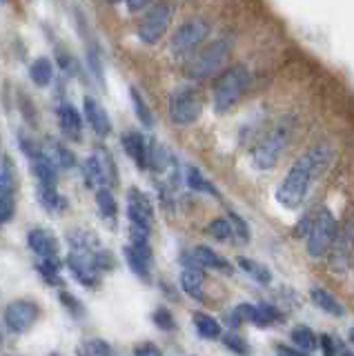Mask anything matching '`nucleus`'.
<instances>
[{"label":"nucleus","instance_id":"nucleus-1","mask_svg":"<svg viewBox=\"0 0 354 356\" xmlns=\"http://www.w3.org/2000/svg\"><path fill=\"white\" fill-rule=\"evenodd\" d=\"M332 161V152L328 145H316V147L307 149L303 156H298L296 163L290 167V172L285 174V178L276 187V200L285 209H298L303 205V200L307 196V189L312 185V181L323 174V170Z\"/></svg>","mask_w":354,"mask_h":356},{"label":"nucleus","instance_id":"nucleus-2","mask_svg":"<svg viewBox=\"0 0 354 356\" xmlns=\"http://www.w3.org/2000/svg\"><path fill=\"white\" fill-rule=\"evenodd\" d=\"M292 129H294L292 116H285L276 122L268 136L254 147V152H252L254 167H259V170H272V167L276 165V161L281 159V154L285 152L287 143H290Z\"/></svg>","mask_w":354,"mask_h":356},{"label":"nucleus","instance_id":"nucleus-3","mask_svg":"<svg viewBox=\"0 0 354 356\" xmlns=\"http://www.w3.org/2000/svg\"><path fill=\"white\" fill-rule=\"evenodd\" d=\"M232 44L225 38H218L214 42H209L207 47H203L196 56H192L190 63L185 65V74L192 81H205L216 74L223 72V67L230 58Z\"/></svg>","mask_w":354,"mask_h":356},{"label":"nucleus","instance_id":"nucleus-4","mask_svg":"<svg viewBox=\"0 0 354 356\" xmlns=\"http://www.w3.org/2000/svg\"><path fill=\"white\" fill-rule=\"evenodd\" d=\"M250 81V74L246 67H232L223 74H218L214 81V111L216 114H225L232 107L239 103Z\"/></svg>","mask_w":354,"mask_h":356},{"label":"nucleus","instance_id":"nucleus-5","mask_svg":"<svg viewBox=\"0 0 354 356\" xmlns=\"http://www.w3.org/2000/svg\"><path fill=\"white\" fill-rule=\"evenodd\" d=\"M201 109H203L201 94H198L196 89L190 85L174 89V92L170 94L168 114H170V120L174 122V125H179V127L192 125V122H196L198 116H201Z\"/></svg>","mask_w":354,"mask_h":356},{"label":"nucleus","instance_id":"nucleus-6","mask_svg":"<svg viewBox=\"0 0 354 356\" xmlns=\"http://www.w3.org/2000/svg\"><path fill=\"white\" fill-rule=\"evenodd\" d=\"M103 248V245H101ZM79 250V248H72L70 256H67V267L72 276L79 281L83 287H90V289H96L103 281V267L98 265L96 261V252L101 250Z\"/></svg>","mask_w":354,"mask_h":356},{"label":"nucleus","instance_id":"nucleus-7","mask_svg":"<svg viewBox=\"0 0 354 356\" xmlns=\"http://www.w3.org/2000/svg\"><path fill=\"white\" fill-rule=\"evenodd\" d=\"M337 232H339V227H337L335 216H332L328 209H321L314 216L312 227L307 232V254L312 256V259L325 256L332 248V243L337 238Z\"/></svg>","mask_w":354,"mask_h":356},{"label":"nucleus","instance_id":"nucleus-8","mask_svg":"<svg viewBox=\"0 0 354 356\" xmlns=\"http://www.w3.org/2000/svg\"><path fill=\"white\" fill-rule=\"evenodd\" d=\"M38 318H40V307L36 300H29V298L12 300V303L5 307V314H3L5 327L14 334H27L36 325Z\"/></svg>","mask_w":354,"mask_h":356},{"label":"nucleus","instance_id":"nucleus-9","mask_svg":"<svg viewBox=\"0 0 354 356\" xmlns=\"http://www.w3.org/2000/svg\"><path fill=\"white\" fill-rule=\"evenodd\" d=\"M172 20V5L170 3H156L145 11V16L138 22V38L145 44H156Z\"/></svg>","mask_w":354,"mask_h":356},{"label":"nucleus","instance_id":"nucleus-10","mask_svg":"<svg viewBox=\"0 0 354 356\" xmlns=\"http://www.w3.org/2000/svg\"><path fill=\"white\" fill-rule=\"evenodd\" d=\"M209 33V25L203 18H192L183 22V25L174 31V36L170 40V51L174 56H185L190 54L194 47H198Z\"/></svg>","mask_w":354,"mask_h":356},{"label":"nucleus","instance_id":"nucleus-11","mask_svg":"<svg viewBox=\"0 0 354 356\" xmlns=\"http://www.w3.org/2000/svg\"><path fill=\"white\" fill-rule=\"evenodd\" d=\"M352 261H354V222L350 220L337 232V238L328 252V263L330 270L339 274L346 272Z\"/></svg>","mask_w":354,"mask_h":356},{"label":"nucleus","instance_id":"nucleus-12","mask_svg":"<svg viewBox=\"0 0 354 356\" xmlns=\"http://www.w3.org/2000/svg\"><path fill=\"white\" fill-rule=\"evenodd\" d=\"M127 218L129 222H134V225L152 229V222H154L152 200L147 194H143L136 187H131L127 192Z\"/></svg>","mask_w":354,"mask_h":356},{"label":"nucleus","instance_id":"nucleus-13","mask_svg":"<svg viewBox=\"0 0 354 356\" xmlns=\"http://www.w3.org/2000/svg\"><path fill=\"white\" fill-rule=\"evenodd\" d=\"M123 256L127 261V267L131 272H134V276H138L140 281L150 283L152 281V248L150 245H143V248H138V245H125L123 248Z\"/></svg>","mask_w":354,"mask_h":356},{"label":"nucleus","instance_id":"nucleus-14","mask_svg":"<svg viewBox=\"0 0 354 356\" xmlns=\"http://www.w3.org/2000/svg\"><path fill=\"white\" fill-rule=\"evenodd\" d=\"M27 245L38 259H58V252H61L58 238L47 229H42V227L29 229L27 232Z\"/></svg>","mask_w":354,"mask_h":356},{"label":"nucleus","instance_id":"nucleus-15","mask_svg":"<svg viewBox=\"0 0 354 356\" xmlns=\"http://www.w3.org/2000/svg\"><path fill=\"white\" fill-rule=\"evenodd\" d=\"M83 111H85V118H87V122H90V127L94 129L96 136L105 138L112 134V120H109L107 111L101 107V103H98L96 98L85 96L83 98Z\"/></svg>","mask_w":354,"mask_h":356},{"label":"nucleus","instance_id":"nucleus-16","mask_svg":"<svg viewBox=\"0 0 354 356\" xmlns=\"http://www.w3.org/2000/svg\"><path fill=\"white\" fill-rule=\"evenodd\" d=\"M120 143H123L125 154L136 163L138 170H147V167H150V163H147L150 143L145 140V136L138 134V131H125L123 136H120Z\"/></svg>","mask_w":354,"mask_h":356},{"label":"nucleus","instance_id":"nucleus-17","mask_svg":"<svg viewBox=\"0 0 354 356\" xmlns=\"http://www.w3.org/2000/svg\"><path fill=\"white\" fill-rule=\"evenodd\" d=\"M56 114H58V125H61L65 136H67L70 140H81V136H83V118L79 114V109H76L72 103H61Z\"/></svg>","mask_w":354,"mask_h":356},{"label":"nucleus","instance_id":"nucleus-18","mask_svg":"<svg viewBox=\"0 0 354 356\" xmlns=\"http://www.w3.org/2000/svg\"><path fill=\"white\" fill-rule=\"evenodd\" d=\"M31 172L38 178L40 185L45 187H56L58 185V170H56V163H54L51 156L42 149L36 159H31Z\"/></svg>","mask_w":354,"mask_h":356},{"label":"nucleus","instance_id":"nucleus-19","mask_svg":"<svg viewBox=\"0 0 354 356\" xmlns=\"http://www.w3.org/2000/svg\"><path fill=\"white\" fill-rule=\"evenodd\" d=\"M181 289L183 292L198 300V303H203V270L201 267H185L181 272Z\"/></svg>","mask_w":354,"mask_h":356},{"label":"nucleus","instance_id":"nucleus-20","mask_svg":"<svg viewBox=\"0 0 354 356\" xmlns=\"http://www.w3.org/2000/svg\"><path fill=\"white\" fill-rule=\"evenodd\" d=\"M38 203L42 205V209L49 211V214H63V211L70 207L67 198L58 194L56 187H45V185L38 187Z\"/></svg>","mask_w":354,"mask_h":356},{"label":"nucleus","instance_id":"nucleus-21","mask_svg":"<svg viewBox=\"0 0 354 356\" xmlns=\"http://www.w3.org/2000/svg\"><path fill=\"white\" fill-rule=\"evenodd\" d=\"M83 178H85V185L90 187V189L107 185L105 172H103V165H101V159H98V154H92L90 159H85V163H83Z\"/></svg>","mask_w":354,"mask_h":356},{"label":"nucleus","instance_id":"nucleus-22","mask_svg":"<svg viewBox=\"0 0 354 356\" xmlns=\"http://www.w3.org/2000/svg\"><path fill=\"white\" fill-rule=\"evenodd\" d=\"M36 272L42 278V283H47L51 287H65V281L61 276V263L58 259H38Z\"/></svg>","mask_w":354,"mask_h":356},{"label":"nucleus","instance_id":"nucleus-23","mask_svg":"<svg viewBox=\"0 0 354 356\" xmlns=\"http://www.w3.org/2000/svg\"><path fill=\"white\" fill-rule=\"evenodd\" d=\"M192 252L198 259V263L203 265V270H205V267H209V270H218V272H225V274L232 272V265L223 259V256H218L216 252L205 248V245H198V248H194Z\"/></svg>","mask_w":354,"mask_h":356},{"label":"nucleus","instance_id":"nucleus-24","mask_svg":"<svg viewBox=\"0 0 354 356\" xmlns=\"http://www.w3.org/2000/svg\"><path fill=\"white\" fill-rule=\"evenodd\" d=\"M185 183L190 185V189H194V192H198V194H209V196H220V192L218 189L207 181V178L201 174V170H196L194 165H190L185 170Z\"/></svg>","mask_w":354,"mask_h":356},{"label":"nucleus","instance_id":"nucleus-25","mask_svg":"<svg viewBox=\"0 0 354 356\" xmlns=\"http://www.w3.org/2000/svg\"><path fill=\"white\" fill-rule=\"evenodd\" d=\"M96 207H98V211H101L103 218L116 220V216H118V203H116V198L112 194V189L105 187V185L96 189Z\"/></svg>","mask_w":354,"mask_h":356},{"label":"nucleus","instance_id":"nucleus-26","mask_svg":"<svg viewBox=\"0 0 354 356\" xmlns=\"http://www.w3.org/2000/svg\"><path fill=\"white\" fill-rule=\"evenodd\" d=\"M29 78L38 87H47L54 81V63L49 58H36L29 67Z\"/></svg>","mask_w":354,"mask_h":356},{"label":"nucleus","instance_id":"nucleus-27","mask_svg":"<svg viewBox=\"0 0 354 356\" xmlns=\"http://www.w3.org/2000/svg\"><path fill=\"white\" fill-rule=\"evenodd\" d=\"M312 300H314L316 307H321L323 312H328V314H332V316H343V314H346L343 305L330 292H325L323 287H314L312 289Z\"/></svg>","mask_w":354,"mask_h":356},{"label":"nucleus","instance_id":"nucleus-28","mask_svg":"<svg viewBox=\"0 0 354 356\" xmlns=\"http://www.w3.org/2000/svg\"><path fill=\"white\" fill-rule=\"evenodd\" d=\"M192 321H194L196 332L201 334L203 339H218L220 337V323L214 316L203 314V312H196V314L192 316Z\"/></svg>","mask_w":354,"mask_h":356},{"label":"nucleus","instance_id":"nucleus-29","mask_svg":"<svg viewBox=\"0 0 354 356\" xmlns=\"http://www.w3.org/2000/svg\"><path fill=\"white\" fill-rule=\"evenodd\" d=\"M129 96H131V105H134V114H136V118L140 120V125L143 127H154V114H152V109L147 107V103H145V98L140 96V92L136 87H131L129 89Z\"/></svg>","mask_w":354,"mask_h":356},{"label":"nucleus","instance_id":"nucleus-30","mask_svg":"<svg viewBox=\"0 0 354 356\" xmlns=\"http://www.w3.org/2000/svg\"><path fill=\"white\" fill-rule=\"evenodd\" d=\"M290 339H292V343L296 345V348H301L303 352H314L316 350V345H319V339H316V334L309 330V327H305V325H296L294 330H292V334H290Z\"/></svg>","mask_w":354,"mask_h":356},{"label":"nucleus","instance_id":"nucleus-31","mask_svg":"<svg viewBox=\"0 0 354 356\" xmlns=\"http://www.w3.org/2000/svg\"><path fill=\"white\" fill-rule=\"evenodd\" d=\"M236 312H239V316L243 321H250L254 323L257 327H268L272 325V321L265 316V312L261 309V305H252V303H241L236 305Z\"/></svg>","mask_w":354,"mask_h":356},{"label":"nucleus","instance_id":"nucleus-32","mask_svg":"<svg viewBox=\"0 0 354 356\" xmlns=\"http://www.w3.org/2000/svg\"><path fill=\"white\" fill-rule=\"evenodd\" d=\"M239 267L243 272H246L248 276H252L254 281L257 283H261V285H270V281H272V274H270V270L265 265H261V263H257V261H250V259H239Z\"/></svg>","mask_w":354,"mask_h":356},{"label":"nucleus","instance_id":"nucleus-33","mask_svg":"<svg viewBox=\"0 0 354 356\" xmlns=\"http://www.w3.org/2000/svg\"><path fill=\"white\" fill-rule=\"evenodd\" d=\"M51 149H54V163H56L58 167H63V170H72V167H76L79 163H76V154L67 147V145H63V143H56V140H51Z\"/></svg>","mask_w":354,"mask_h":356},{"label":"nucleus","instance_id":"nucleus-34","mask_svg":"<svg viewBox=\"0 0 354 356\" xmlns=\"http://www.w3.org/2000/svg\"><path fill=\"white\" fill-rule=\"evenodd\" d=\"M207 234L212 238H216V241H220V243H225V241H230L232 236H234V229H232V222L230 220H225V218H216V220H212L207 225Z\"/></svg>","mask_w":354,"mask_h":356},{"label":"nucleus","instance_id":"nucleus-35","mask_svg":"<svg viewBox=\"0 0 354 356\" xmlns=\"http://www.w3.org/2000/svg\"><path fill=\"white\" fill-rule=\"evenodd\" d=\"M96 154H98V159H101L103 172H105V181H107L109 185H116V183H118V172H116L114 156L109 154L107 149H103V147H98V149H96Z\"/></svg>","mask_w":354,"mask_h":356},{"label":"nucleus","instance_id":"nucleus-36","mask_svg":"<svg viewBox=\"0 0 354 356\" xmlns=\"http://www.w3.org/2000/svg\"><path fill=\"white\" fill-rule=\"evenodd\" d=\"M58 298H61L63 307L67 309L74 318H83V316H85V307H83V303H81V298H76L72 292H67V289H61Z\"/></svg>","mask_w":354,"mask_h":356},{"label":"nucleus","instance_id":"nucleus-37","mask_svg":"<svg viewBox=\"0 0 354 356\" xmlns=\"http://www.w3.org/2000/svg\"><path fill=\"white\" fill-rule=\"evenodd\" d=\"M152 321H154V325H156L159 330H163V332H174L176 330V321H174L172 312L168 307H156V309H154Z\"/></svg>","mask_w":354,"mask_h":356},{"label":"nucleus","instance_id":"nucleus-38","mask_svg":"<svg viewBox=\"0 0 354 356\" xmlns=\"http://www.w3.org/2000/svg\"><path fill=\"white\" fill-rule=\"evenodd\" d=\"M319 343H321V350H323V354H328V356H335V354H346V356H350L352 354L346 348V345H343L341 341H337L335 337H330V334H321Z\"/></svg>","mask_w":354,"mask_h":356},{"label":"nucleus","instance_id":"nucleus-39","mask_svg":"<svg viewBox=\"0 0 354 356\" xmlns=\"http://www.w3.org/2000/svg\"><path fill=\"white\" fill-rule=\"evenodd\" d=\"M79 354H92V356H105V354H112V345L103 339H90L81 345Z\"/></svg>","mask_w":354,"mask_h":356},{"label":"nucleus","instance_id":"nucleus-40","mask_svg":"<svg viewBox=\"0 0 354 356\" xmlns=\"http://www.w3.org/2000/svg\"><path fill=\"white\" fill-rule=\"evenodd\" d=\"M16 214V198H14V189L12 192H5L0 196V225H5L14 218Z\"/></svg>","mask_w":354,"mask_h":356},{"label":"nucleus","instance_id":"nucleus-41","mask_svg":"<svg viewBox=\"0 0 354 356\" xmlns=\"http://www.w3.org/2000/svg\"><path fill=\"white\" fill-rule=\"evenodd\" d=\"M230 222H232V229H234V236L241 241V243H248L250 238V227H248V222L243 220L236 211H230Z\"/></svg>","mask_w":354,"mask_h":356},{"label":"nucleus","instance_id":"nucleus-42","mask_svg":"<svg viewBox=\"0 0 354 356\" xmlns=\"http://www.w3.org/2000/svg\"><path fill=\"white\" fill-rule=\"evenodd\" d=\"M58 65L63 67V72H67V76H79L81 65L76 63V58L67 51H58Z\"/></svg>","mask_w":354,"mask_h":356},{"label":"nucleus","instance_id":"nucleus-43","mask_svg":"<svg viewBox=\"0 0 354 356\" xmlns=\"http://www.w3.org/2000/svg\"><path fill=\"white\" fill-rule=\"evenodd\" d=\"M223 343L227 345V348L234 352V354H246L248 352V343L243 341L239 334H234V332H230V334H225L223 337Z\"/></svg>","mask_w":354,"mask_h":356},{"label":"nucleus","instance_id":"nucleus-44","mask_svg":"<svg viewBox=\"0 0 354 356\" xmlns=\"http://www.w3.org/2000/svg\"><path fill=\"white\" fill-rule=\"evenodd\" d=\"M314 216H316V214H305V218L298 220V225L294 227V236H296V238L305 236V234L309 232V227H312V222H314Z\"/></svg>","mask_w":354,"mask_h":356},{"label":"nucleus","instance_id":"nucleus-45","mask_svg":"<svg viewBox=\"0 0 354 356\" xmlns=\"http://www.w3.org/2000/svg\"><path fill=\"white\" fill-rule=\"evenodd\" d=\"M134 354H138V356H159L161 354V350L156 348L154 343H140V345H136L134 348Z\"/></svg>","mask_w":354,"mask_h":356},{"label":"nucleus","instance_id":"nucleus-46","mask_svg":"<svg viewBox=\"0 0 354 356\" xmlns=\"http://www.w3.org/2000/svg\"><path fill=\"white\" fill-rule=\"evenodd\" d=\"M261 305V309L265 312V316H268L272 323H276V321H281L283 316H281V312L279 309H276L274 305H270V303H259Z\"/></svg>","mask_w":354,"mask_h":356},{"label":"nucleus","instance_id":"nucleus-47","mask_svg":"<svg viewBox=\"0 0 354 356\" xmlns=\"http://www.w3.org/2000/svg\"><path fill=\"white\" fill-rule=\"evenodd\" d=\"M276 352L285 354V356H303V354H307L301 348H290V345H276Z\"/></svg>","mask_w":354,"mask_h":356},{"label":"nucleus","instance_id":"nucleus-48","mask_svg":"<svg viewBox=\"0 0 354 356\" xmlns=\"http://www.w3.org/2000/svg\"><path fill=\"white\" fill-rule=\"evenodd\" d=\"M125 3H127L129 11H140V9H145L152 3V0H125Z\"/></svg>","mask_w":354,"mask_h":356},{"label":"nucleus","instance_id":"nucleus-49","mask_svg":"<svg viewBox=\"0 0 354 356\" xmlns=\"http://www.w3.org/2000/svg\"><path fill=\"white\" fill-rule=\"evenodd\" d=\"M5 192H12V189H9L7 185H3V183H0V196H3Z\"/></svg>","mask_w":354,"mask_h":356},{"label":"nucleus","instance_id":"nucleus-50","mask_svg":"<svg viewBox=\"0 0 354 356\" xmlns=\"http://www.w3.org/2000/svg\"><path fill=\"white\" fill-rule=\"evenodd\" d=\"M350 343H352V345H354V327H352V330H350Z\"/></svg>","mask_w":354,"mask_h":356},{"label":"nucleus","instance_id":"nucleus-51","mask_svg":"<svg viewBox=\"0 0 354 356\" xmlns=\"http://www.w3.org/2000/svg\"><path fill=\"white\" fill-rule=\"evenodd\" d=\"M109 3H114V5H116V3H120V0H109Z\"/></svg>","mask_w":354,"mask_h":356},{"label":"nucleus","instance_id":"nucleus-52","mask_svg":"<svg viewBox=\"0 0 354 356\" xmlns=\"http://www.w3.org/2000/svg\"><path fill=\"white\" fill-rule=\"evenodd\" d=\"M0 343H3V332H0Z\"/></svg>","mask_w":354,"mask_h":356}]
</instances>
